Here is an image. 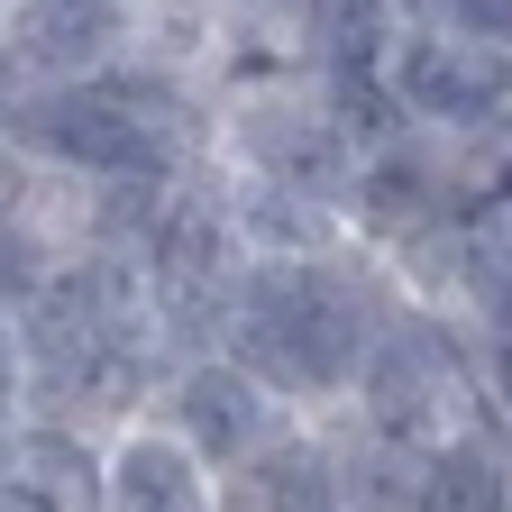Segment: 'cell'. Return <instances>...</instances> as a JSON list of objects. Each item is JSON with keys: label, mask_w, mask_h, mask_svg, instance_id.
<instances>
[{"label": "cell", "mask_w": 512, "mask_h": 512, "mask_svg": "<svg viewBox=\"0 0 512 512\" xmlns=\"http://www.w3.org/2000/svg\"><path fill=\"white\" fill-rule=\"evenodd\" d=\"M394 302H403V275L366 238H348L339 256H311V266H247L229 357H247L293 412L339 421L357 403V375H366Z\"/></svg>", "instance_id": "obj_1"}, {"label": "cell", "mask_w": 512, "mask_h": 512, "mask_svg": "<svg viewBox=\"0 0 512 512\" xmlns=\"http://www.w3.org/2000/svg\"><path fill=\"white\" fill-rule=\"evenodd\" d=\"M357 430H384V439H412V448H439V439H458L476 412V330H467V311H448V302H394L384 311V330H375V357L357 375V403L339 412Z\"/></svg>", "instance_id": "obj_2"}, {"label": "cell", "mask_w": 512, "mask_h": 512, "mask_svg": "<svg viewBox=\"0 0 512 512\" xmlns=\"http://www.w3.org/2000/svg\"><path fill=\"white\" fill-rule=\"evenodd\" d=\"M357 138L320 74H275V83H211V165L238 183H302L348 202L357 183Z\"/></svg>", "instance_id": "obj_3"}, {"label": "cell", "mask_w": 512, "mask_h": 512, "mask_svg": "<svg viewBox=\"0 0 512 512\" xmlns=\"http://www.w3.org/2000/svg\"><path fill=\"white\" fill-rule=\"evenodd\" d=\"M384 83H394L403 119L421 128V138H448V147H494L512 128V55L485 46V37H458L439 19H403L394 55H384Z\"/></svg>", "instance_id": "obj_4"}, {"label": "cell", "mask_w": 512, "mask_h": 512, "mask_svg": "<svg viewBox=\"0 0 512 512\" xmlns=\"http://www.w3.org/2000/svg\"><path fill=\"white\" fill-rule=\"evenodd\" d=\"M348 220H357V238L384 247V256H403V247H421V238H448V229L485 220L467 147L421 138V128L366 147V156H357V183H348Z\"/></svg>", "instance_id": "obj_5"}, {"label": "cell", "mask_w": 512, "mask_h": 512, "mask_svg": "<svg viewBox=\"0 0 512 512\" xmlns=\"http://www.w3.org/2000/svg\"><path fill=\"white\" fill-rule=\"evenodd\" d=\"M128 55H138V0H10V19H0L10 92L101 83Z\"/></svg>", "instance_id": "obj_6"}, {"label": "cell", "mask_w": 512, "mask_h": 512, "mask_svg": "<svg viewBox=\"0 0 512 512\" xmlns=\"http://www.w3.org/2000/svg\"><path fill=\"white\" fill-rule=\"evenodd\" d=\"M156 421L192 448V458H202L211 476H229L238 458H256V448H266L284 421H293V403L275 394L266 375H256L247 357H183L174 375H165V403H156Z\"/></svg>", "instance_id": "obj_7"}, {"label": "cell", "mask_w": 512, "mask_h": 512, "mask_svg": "<svg viewBox=\"0 0 512 512\" xmlns=\"http://www.w3.org/2000/svg\"><path fill=\"white\" fill-rule=\"evenodd\" d=\"M110 503V430L10 412L0 439V512H101Z\"/></svg>", "instance_id": "obj_8"}, {"label": "cell", "mask_w": 512, "mask_h": 512, "mask_svg": "<svg viewBox=\"0 0 512 512\" xmlns=\"http://www.w3.org/2000/svg\"><path fill=\"white\" fill-rule=\"evenodd\" d=\"M220 512H348L339 494V421L293 412L256 458L220 476Z\"/></svg>", "instance_id": "obj_9"}, {"label": "cell", "mask_w": 512, "mask_h": 512, "mask_svg": "<svg viewBox=\"0 0 512 512\" xmlns=\"http://www.w3.org/2000/svg\"><path fill=\"white\" fill-rule=\"evenodd\" d=\"M229 202H238L247 266H311V256H339V247L357 238L348 202L302 192V183H238V174H229Z\"/></svg>", "instance_id": "obj_10"}, {"label": "cell", "mask_w": 512, "mask_h": 512, "mask_svg": "<svg viewBox=\"0 0 512 512\" xmlns=\"http://www.w3.org/2000/svg\"><path fill=\"white\" fill-rule=\"evenodd\" d=\"M101 512H220V476L147 412L110 430V503Z\"/></svg>", "instance_id": "obj_11"}, {"label": "cell", "mask_w": 512, "mask_h": 512, "mask_svg": "<svg viewBox=\"0 0 512 512\" xmlns=\"http://www.w3.org/2000/svg\"><path fill=\"white\" fill-rule=\"evenodd\" d=\"M339 494H348V512H421V494H430V448L339 421Z\"/></svg>", "instance_id": "obj_12"}, {"label": "cell", "mask_w": 512, "mask_h": 512, "mask_svg": "<svg viewBox=\"0 0 512 512\" xmlns=\"http://www.w3.org/2000/svg\"><path fill=\"white\" fill-rule=\"evenodd\" d=\"M421 512H512V439L485 430V421H467L458 439H439Z\"/></svg>", "instance_id": "obj_13"}, {"label": "cell", "mask_w": 512, "mask_h": 512, "mask_svg": "<svg viewBox=\"0 0 512 512\" xmlns=\"http://www.w3.org/2000/svg\"><path fill=\"white\" fill-rule=\"evenodd\" d=\"M421 19L458 28V37H485V46L512 55V0H421Z\"/></svg>", "instance_id": "obj_14"}, {"label": "cell", "mask_w": 512, "mask_h": 512, "mask_svg": "<svg viewBox=\"0 0 512 512\" xmlns=\"http://www.w3.org/2000/svg\"><path fill=\"white\" fill-rule=\"evenodd\" d=\"M476 412L512 439V339H476Z\"/></svg>", "instance_id": "obj_15"}, {"label": "cell", "mask_w": 512, "mask_h": 512, "mask_svg": "<svg viewBox=\"0 0 512 512\" xmlns=\"http://www.w3.org/2000/svg\"><path fill=\"white\" fill-rule=\"evenodd\" d=\"M467 165H476V202H485V220H512V128H503L494 147H476Z\"/></svg>", "instance_id": "obj_16"}, {"label": "cell", "mask_w": 512, "mask_h": 512, "mask_svg": "<svg viewBox=\"0 0 512 512\" xmlns=\"http://www.w3.org/2000/svg\"><path fill=\"white\" fill-rule=\"evenodd\" d=\"M229 10H238L247 28H284V37H302V28L320 19V0H229Z\"/></svg>", "instance_id": "obj_17"}, {"label": "cell", "mask_w": 512, "mask_h": 512, "mask_svg": "<svg viewBox=\"0 0 512 512\" xmlns=\"http://www.w3.org/2000/svg\"><path fill=\"white\" fill-rule=\"evenodd\" d=\"M412 10H421V0H412Z\"/></svg>", "instance_id": "obj_18"}]
</instances>
